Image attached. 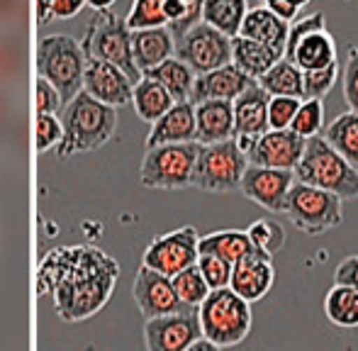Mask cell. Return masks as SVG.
Wrapping results in <instances>:
<instances>
[{
	"label": "cell",
	"instance_id": "6da1fadb",
	"mask_svg": "<svg viewBox=\"0 0 358 351\" xmlns=\"http://www.w3.org/2000/svg\"><path fill=\"white\" fill-rule=\"evenodd\" d=\"M117 275V262L100 249L66 247L44 259L39 268V290L52 293L64 320L78 322L105 308Z\"/></svg>",
	"mask_w": 358,
	"mask_h": 351
},
{
	"label": "cell",
	"instance_id": "7a4b0ae2",
	"mask_svg": "<svg viewBox=\"0 0 358 351\" xmlns=\"http://www.w3.org/2000/svg\"><path fill=\"white\" fill-rule=\"evenodd\" d=\"M64 142L59 144V157L66 159L71 154L93 152L110 142L117 129V108L95 100L90 93L80 90L62 113Z\"/></svg>",
	"mask_w": 358,
	"mask_h": 351
},
{
	"label": "cell",
	"instance_id": "3957f363",
	"mask_svg": "<svg viewBox=\"0 0 358 351\" xmlns=\"http://www.w3.org/2000/svg\"><path fill=\"white\" fill-rule=\"evenodd\" d=\"M295 178L300 183L339 195L341 200L358 198V171L324 137L307 139L305 154L295 169Z\"/></svg>",
	"mask_w": 358,
	"mask_h": 351
},
{
	"label": "cell",
	"instance_id": "277c9868",
	"mask_svg": "<svg viewBox=\"0 0 358 351\" xmlns=\"http://www.w3.org/2000/svg\"><path fill=\"white\" fill-rule=\"evenodd\" d=\"M37 71L62 93L64 105H69L83 90L85 52L78 39L69 34H49L37 47Z\"/></svg>",
	"mask_w": 358,
	"mask_h": 351
},
{
	"label": "cell",
	"instance_id": "5b68a950",
	"mask_svg": "<svg viewBox=\"0 0 358 351\" xmlns=\"http://www.w3.org/2000/svg\"><path fill=\"white\" fill-rule=\"evenodd\" d=\"M203 337L217 344L220 349L236 347L251 332V303L231 288L213 290L203 305L198 308Z\"/></svg>",
	"mask_w": 358,
	"mask_h": 351
},
{
	"label": "cell",
	"instance_id": "8992f818",
	"mask_svg": "<svg viewBox=\"0 0 358 351\" xmlns=\"http://www.w3.org/2000/svg\"><path fill=\"white\" fill-rule=\"evenodd\" d=\"M203 144H164V147L146 149L139 169V180L144 188L156 190H180L193 185L195 166Z\"/></svg>",
	"mask_w": 358,
	"mask_h": 351
},
{
	"label": "cell",
	"instance_id": "52a82bcc",
	"mask_svg": "<svg viewBox=\"0 0 358 351\" xmlns=\"http://www.w3.org/2000/svg\"><path fill=\"white\" fill-rule=\"evenodd\" d=\"M344 200L334 193H327L315 185H307L295 180L287 195V220L295 229L310 237H320V234L329 232V229L339 227L344 222Z\"/></svg>",
	"mask_w": 358,
	"mask_h": 351
},
{
	"label": "cell",
	"instance_id": "ba28073f",
	"mask_svg": "<svg viewBox=\"0 0 358 351\" xmlns=\"http://www.w3.org/2000/svg\"><path fill=\"white\" fill-rule=\"evenodd\" d=\"M83 52L85 57L103 59V62L117 66L134 83L142 81V71L134 64L132 29L127 27V20H120L110 10H103L100 17L88 27V34L83 39Z\"/></svg>",
	"mask_w": 358,
	"mask_h": 351
},
{
	"label": "cell",
	"instance_id": "9c48e42d",
	"mask_svg": "<svg viewBox=\"0 0 358 351\" xmlns=\"http://www.w3.org/2000/svg\"><path fill=\"white\" fill-rule=\"evenodd\" d=\"M246 169H249V157L241 152L236 139L205 144L200 149L193 185L208 193H231L239 190Z\"/></svg>",
	"mask_w": 358,
	"mask_h": 351
},
{
	"label": "cell",
	"instance_id": "30bf717a",
	"mask_svg": "<svg viewBox=\"0 0 358 351\" xmlns=\"http://www.w3.org/2000/svg\"><path fill=\"white\" fill-rule=\"evenodd\" d=\"M176 57L183 59L198 76L231 64V39L208 22H198L176 39Z\"/></svg>",
	"mask_w": 358,
	"mask_h": 351
},
{
	"label": "cell",
	"instance_id": "8fae6325",
	"mask_svg": "<svg viewBox=\"0 0 358 351\" xmlns=\"http://www.w3.org/2000/svg\"><path fill=\"white\" fill-rule=\"evenodd\" d=\"M198 259H200V234L193 224H185V227L151 239V244L146 247L142 257V266H149V268L173 278L180 271L198 264Z\"/></svg>",
	"mask_w": 358,
	"mask_h": 351
},
{
	"label": "cell",
	"instance_id": "7c38bea8",
	"mask_svg": "<svg viewBox=\"0 0 358 351\" xmlns=\"http://www.w3.org/2000/svg\"><path fill=\"white\" fill-rule=\"evenodd\" d=\"M198 339H203L198 308L144 322L146 351H188Z\"/></svg>",
	"mask_w": 358,
	"mask_h": 351
},
{
	"label": "cell",
	"instance_id": "4fadbf2b",
	"mask_svg": "<svg viewBox=\"0 0 358 351\" xmlns=\"http://www.w3.org/2000/svg\"><path fill=\"white\" fill-rule=\"evenodd\" d=\"M295 171H280V169H264L249 164L239 190L251 203L278 215L287 210V195H290V188L295 185Z\"/></svg>",
	"mask_w": 358,
	"mask_h": 351
},
{
	"label": "cell",
	"instance_id": "5bb4252c",
	"mask_svg": "<svg viewBox=\"0 0 358 351\" xmlns=\"http://www.w3.org/2000/svg\"><path fill=\"white\" fill-rule=\"evenodd\" d=\"M134 303H137L139 313L144 315V320L154 317H166V315H176L188 310L180 303L178 293L173 288V280L169 275L159 273V271L142 266L137 271V278H134Z\"/></svg>",
	"mask_w": 358,
	"mask_h": 351
},
{
	"label": "cell",
	"instance_id": "9a60e30c",
	"mask_svg": "<svg viewBox=\"0 0 358 351\" xmlns=\"http://www.w3.org/2000/svg\"><path fill=\"white\" fill-rule=\"evenodd\" d=\"M305 144L307 139H302L292 129H268L256 139L246 157H249L251 166L295 171L302 154H305Z\"/></svg>",
	"mask_w": 358,
	"mask_h": 351
},
{
	"label": "cell",
	"instance_id": "2e32d148",
	"mask_svg": "<svg viewBox=\"0 0 358 351\" xmlns=\"http://www.w3.org/2000/svg\"><path fill=\"white\" fill-rule=\"evenodd\" d=\"M83 90L110 108H120V105L132 103L134 81L113 64L95 57H85Z\"/></svg>",
	"mask_w": 358,
	"mask_h": 351
},
{
	"label": "cell",
	"instance_id": "e0dca14e",
	"mask_svg": "<svg viewBox=\"0 0 358 351\" xmlns=\"http://www.w3.org/2000/svg\"><path fill=\"white\" fill-rule=\"evenodd\" d=\"M273 283H275L273 257H268V254L256 249L244 262L234 264L229 288L234 290L236 295H241L246 303H256V300H264L266 295L271 293Z\"/></svg>",
	"mask_w": 358,
	"mask_h": 351
},
{
	"label": "cell",
	"instance_id": "ac0fdd59",
	"mask_svg": "<svg viewBox=\"0 0 358 351\" xmlns=\"http://www.w3.org/2000/svg\"><path fill=\"white\" fill-rule=\"evenodd\" d=\"M254 83V78L246 76L241 69H236L234 64H227V66L217 69V71L203 73V76L195 78L193 95H190V103H205V100H229L234 103L241 93H246Z\"/></svg>",
	"mask_w": 358,
	"mask_h": 351
},
{
	"label": "cell",
	"instance_id": "d6986e66",
	"mask_svg": "<svg viewBox=\"0 0 358 351\" xmlns=\"http://www.w3.org/2000/svg\"><path fill=\"white\" fill-rule=\"evenodd\" d=\"M198 142V120H195V103H176L159 122L151 124L146 137V149L164 147V144Z\"/></svg>",
	"mask_w": 358,
	"mask_h": 351
},
{
	"label": "cell",
	"instance_id": "ffe728a7",
	"mask_svg": "<svg viewBox=\"0 0 358 351\" xmlns=\"http://www.w3.org/2000/svg\"><path fill=\"white\" fill-rule=\"evenodd\" d=\"M271 95L259 83L234 100V137H261L271 129L268 124Z\"/></svg>",
	"mask_w": 358,
	"mask_h": 351
},
{
	"label": "cell",
	"instance_id": "44dd1931",
	"mask_svg": "<svg viewBox=\"0 0 358 351\" xmlns=\"http://www.w3.org/2000/svg\"><path fill=\"white\" fill-rule=\"evenodd\" d=\"M287 34H290V22L280 20L273 10L268 8H251L249 15L244 17L239 37L254 39L266 47H271L273 52H278L285 59L287 49Z\"/></svg>",
	"mask_w": 358,
	"mask_h": 351
},
{
	"label": "cell",
	"instance_id": "7402d4cb",
	"mask_svg": "<svg viewBox=\"0 0 358 351\" xmlns=\"http://www.w3.org/2000/svg\"><path fill=\"white\" fill-rule=\"evenodd\" d=\"M198 142L217 144L234 139V103L229 100H205L195 105Z\"/></svg>",
	"mask_w": 358,
	"mask_h": 351
},
{
	"label": "cell",
	"instance_id": "603a6c76",
	"mask_svg": "<svg viewBox=\"0 0 358 351\" xmlns=\"http://www.w3.org/2000/svg\"><path fill=\"white\" fill-rule=\"evenodd\" d=\"M132 52L134 64L144 76L146 71L161 66L166 59L176 57V37L169 27L139 29L132 32Z\"/></svg>",
	"mask_w": 358,
	"mask_h": 351
},
{
	"label": "cell",
	"instance_id": "cb8c5ba5",
	"mask_svg": "<svg viewBox=\"0 0 358 351\" xmlns=\"http://www.w3.org/2000/svg\"><path fill=\"white\" fill-rule=\"evenodd\" d=\"M280 59L283 57L278 52H273V49L261 42H254V39L246 37L231 39V64L236 69H241L249 78H254V81L264 78Z\"/></svg>",
	"mask_w": 358,
	"mask_h": 351
},
{
	"label": "cell",
	"instance_id": "d4e9b609",
	"mask_svg": "<svg viewBox=\"0 0 358 351\" xmlns=\"http://www.w3.org/2000/svg\"><path fill=\"white\" fill-rule=\"evenodd\" d=\"M287 62H292L302 73L307 71H320L331 64H336V42L329 32H312L292 49L290 57H285Z\"/></svg>",
	"mask_w": 358,
	"mask_h": 351
},
{
	"label": "cell",
	"instance_id": "484cf974",
	"mask_svg": "<svg viewBox=\"0 0 358 351\" xmlns=\"http://www.w3.org/2000/svg\"><path fill=\"white\" fill-rule=\"evenodd\" d=\"M144 76L154 78L156 83H161V86L169 90L171 98H173L176 103H188L190 95H193V86H195L198 73H195L183 59L171 57V59H166L161 66L146 71Z\"/></svg>",
	"mask_w": 358,
	"mask_h": 351
},
{
	"label": "cell",
	"instance_id": "4316f807",
	"mask_svg": "<svg viewBox=\"0 0 358 351\" xmlns=\"http://www.w3.org/2000/svg\"><path fill=\"white\" fill-rule=\"evenodd\" d=\"M254 252L256 247L251 244L249 232H241V229H222V232H210L200 237V254H213L231 266L244 262Z\"/></svg>",
	"mask_w": 358,
	"mask_h": 351
},
{
	"label": "cell",
	"instance_id": "83f0119b",
	"mask_svg": "<svg viewBox=\"0 0 358 351\" xmlns=\"http://www.w3.org/2000/svg\"><path fill=\"white\" fill-rule=\"evenodd\" d=\"M27 71V44L22 32H0V86L15 90Z\"/></svg>",
	"mask_w": 358,
	"mask_h": 351
},
{
	"label": "cell",
	"instance_id": "f1b7e54d",
	"mask_svg": "<svg viewBox=\"0 0 358 351\" xmlns=\"http://www.w3.org/2000/svg\"><path fill=\"white\" fill-rule=\"evenodd\" d=\"M249 0H205L203 3V22L220 29L229 39L239 37L244 17L249 15Z\"/></svg>",
	"mask_w": 358,
	"mask_h": 351
},
{
	"label": "cell",
	"instance_id": "f546056e",
	"mask_svg": "<svg viewBox=\"0 0 358 351\" xmlns=\"http://www.w3.org/2000/svg\"><path fill=\"white\" fill-rule=\"evenodd\" d=\"M132 105L137 110V115L144 122H159L166 113L176 105V100L171 98V93L161 83H156L154 78L142 76V81L134 83V95Z\"/></svg>",
	"mask_w": 358,
	"mask_h": 351
},
{
	"label": "cell",
	"instance_id": "4dcf8cb0",
	"mask_svg": "<svg viewBox=\"0 0 358 351\" xmlns=\"http://www.w3.org/2000/svg\"><path fill=\"white\" fill-rule=\"evenodd\" d=\"M324 315L334 327L356 329L358 327V290L351 285H331L324 298Z\"/></svg>",
	"mask_w": 358,
	"mask_h": 351
},
{
	"label": "cell",
	"instance_id": "1f68e13d",
	"mask_svg": "<svg viewBox=\"0 0 358 351\" xmlns=\"http://www.w3.org/2000/svg\"><path fill=\"white\" fill-rule=\"evenodd\" d=\"M259 86L275 98V95H287V98L305 100V73L287 59H280L264 78H259Z\"/></svg>",
	"mask_w": 358,
	"mask_h": 351
},
{
	"label": "cell",
	"instance_id": "d6a6232c",
	"mask_svg": "<svg viewBox=\"0 0 358 351\" xmlns=\"http://www.w3.org/2000/svg\"><path fill=\"white\" fill-rule=\"evenodd\" d=\"M324 139L358 171V113L349 110L339 115L324 129Z\"/></svg>",
	"mask_w": 358,
	"mask_h": 351
},
{
	"label": "cell",
	"instance_id": "836d02e7",
	"mask_svg": "<svg viewBox=\"0 0 358 351\" xmlns=\"http://www.w3.org/2000/svg\"><path fill=\"white\" fill-rule=\"evenodd\" d=\"M173 288L176 293H178L180 303L185 305V308H200V305L208 300V295L213 293L208 285V280H205V275L200 273L198 264L190 266V268L180 271L178 275H173Z\"/></svg>",
	"mask_w": 358,
	"mask_h": 351
},
{
	"label": "cell",
	"instance_id": "e575fe53",
	"mask_svg": "<svg viewBox=\"0 0 358 351\" xmlns=\"http://www.w3.org/2000/svg\"><path fill=\"white\" fill-rule=\"evenodd\" d=\"M249 239L251 244H254L259 252L268 254V257H273V254H278L280 249L285 247V229L280 227L275 220H256V222L249 224Z\"/></svg>",
	"mask_w": 358,
	"mask_h": 351
},
{
	"label": "cell",
	"instance_id": "d590c367",
	"mask_svg": "<svg viewBox=\"0 0 358 351\" xmlns=\"http://www.w3.org/2000/svg\"><path fill=\"white\" fill-rule=\"evenodd\" d=\"M322 127H324V100L320 98L302 100L290 129L295 134H300L302 139H312V137H320Z\"/></svg>",
	"mask_w": 358,
	"mask_h": 351
},
{
	"label": "cell",
	"instance_id": "8d00e7d4",
	"mask_svg": "<svg viewBox=\"0 0 358 351\" xmlns=\"http://www.w3.org/2000/svg\"><path fill=\"white\" fill-rule=\"evenodd\" d=\"M127 27L132 32L154 27H169V20L164 13V0H134L132 10L127 15Z\"/></svg>",
	"mask_w": 358,
	"mask_h": 351
},
{
	"label": "cell",
	"instance_id": "74e56055",
	"mask_svg": "<svg viewBox=\"0 0 358 351\" xmlns=\"http://www.w3.org/2000/svg\"><path fill=\"white\" fill-rule=\"evenodd\" d=\"M198 268H200V273L205 275V280H208L210 290L229 288L231 271H234V266L229 262H224V259H220V257H213V254H200Z\"/></svg>",
	"mask_w": 358,
	"mask_h": 351
},
{
	"label": "cell",
	"instance_id": "f35d334b",
	"mask_svg": "<svg viewBox=\"0 0 358 351\" xmlns=\"http://www.w3.org/2000/svg\"><path fill=\"white\" fill-rule=\"evenodd\" d=\"M62 142H64L62 117H57V115H37V137H34L37 152L44 154L52 147H59Z\"/></svg>",
	"mask_w": 358,
	"mask_h": 351
},
{
	"label": "cell",
	"instance_id": "ab89813d",
	"mask_svg": "<svg viewBox=\"0 0 358 351\" xmlns=\"http://www.w3.org/2000/svg\"><path fill=\"white\" fill-rule=\"evenodd\" d=\"M300 98H287V95H275L268 103V124L271 129H290L297 110H300Z\"/></svg>",
	"mask_w": 358,
	"mask_h": 351
},
{
	"label": "cell",
	"instance_id": "60d3db41",
	"mask_svg": "<svg viewBox=\"0 0 358 351\" xmlns=\"http://www.w3.org/2000/svg\"><path fill=\"white\" fill-rule=\"evenodd\" d=\"M327 29V15L324 13H310L305 17H297L295 22H290V34H287V49L285 57H290L292 49L312 32H324Z\"/></svg>",
	"mask_w": 358,
	"mask_h": 351
},
{
	"label": "cell",
	"instance_id": "b9f144b4",
	"mask_svg": "<svg viewBox=\"0 0 358 351\" xmlns=\"http://www.w3.org/2000/svg\"><path fill=\"white\" fill-rule=\"evenodd\" d=\"M336 78H339V62L327 69H320V71H307L305 73V100H310V98L322 100L336 86Z\"/></svg>",
	"mask_w": 358,
	"mask_h": 351
},
{
	"label": "cell",
	"instance_id": "7bdbcfd3",
	"mask_svg": "<svg viewBox=\"0 0 358 351\" xmlns=\"http://www.w3.org/2000/svg\"><path fill=\"white\" fill-rule=\"evenodd\" d=\"M29 17V0H0V32H22Z\"/></svg>",
	"mask_w": 358,
	"mask_h": 351
},
{
	"label": "cell",
	"instance_id": "ee69618b",
	"mask_svg": "<svg viewBox=\"0 0 358 351\" xmlns=\"http://www.w3.org/2000/svg\"><path fill=\"white\" fill-rule=\"evenodd\" d=\"M15 122H17V100H15V90L0 86V144L13 139Z\"/></svg>",
	"mask_w": 358,
	"mask_h": 351
},
{
	"label": "cell",
	"instance_id": "f6af8a7d",
	"mask_svg": "<svg viewBox=\"0 0 358 351\" xmlns=\"http://www.w3.org/2000/svg\"><path fill=\"white\" fill-rule=\"evenodd\" d=\"M62 93L47 78L39 76L37 83H34V108H37V115H57L62 110Z\"/></svg>",
	"mask_w": 358,
	"mask_h": 351
},
{
	"label": "cell",
	"instance_id": "bcb514c9",
	"mask_svg": "<svg viewBox=\"0 0 358 351\" xmlns=\"http://www.w3.org/2000/svg\"><path fill=\"white\" fill-rule=\"evenodd\" d=\"M341 83H344V98L349 108L358 113V47H349L346 54V66L341 73Z\"/></svg>",
	"mask_w": 358,
	"mask_h": 351
},
{
	"label": "cell",
	"instance_id": "7dc6e473",
	"mask_svg": "<svg viewBox=\"0 0 358 351\" xmlns=\"http://www.w3.org/2000/svg\"><path fill=\"white\" fill-rule=\"evenodd\" d=\"M334 283L336 285H351V288L358 290V257H349L336 266Z\"/></svg>",
	"mask_w": 358,
	"mask_h": 351
},
{
	"label": "cell",
	"instance_id": "c3c4849f",
	"mask_svg": "<svg viewBox=\"0 0 358 351\" xmlns=\"http://www.w3.org/2000/svg\"><path fill=\"white\" fill-rule=\"evenodd\" d=\"M85 0H54L52 5V17L57 20H66V17H73L83 10Z\"/></svg>",
	"mask_w": 358,
	"mask_h": 351
},
{
	"label": "cell",
	"instance_id": "681fc988",
	"mask_svg": "<svg viewBox=\"0 0 358 351\" xmlns=\"http://www.w3.org/2000/svg\"><path fill=\"white\" fill-rule=\"evenodd\" d=\"M52 5L54 0H37V22L39 24H47L52 17Z\"/></svg>",
	"mask_w": 358,
	"mask_h": 351
},
{
	"label": "cell",
	"instance_id": "f907efd6",
	"mask_svg": "<svg viewBox=\"0 0 358 351\" xmlns=\"http://www.w3.org/2000/svg\"><path fill=\"white\" fill-rule=\"evenodd\" d=\"M188 351H222V349L217 347V344L210 342V339H205V337H203V339H198V342H195Z\"/></svg>",
	"mask_w": 358,
	"mask_h": 351
},
{
	"label": "cell",
	"instance_id": "816d5d0a",
	"mask_svg": "<svg viewBox=\"0 0 358 351\" xmlns=\"http://www.w3.org/2000/svg\"><path fill=\"white\" fill-rule=\"evenodd\" d=\"M85 3H88L90 8H95V10H100V13H103V10H108L115 0H85Z\"/></svg>",
	"mask_w": 358,
	"mask_h": 351
},
{
	"label": "cell",
	"instance_id": "f5cc1de1",
	"mask_svg": "<svg viewBox=\"0 0 358 351\" xmlns=\"http://www.w3.org/2000/svg\"><path fill=\"white\" fill-rule=\"evenodd\" d=\"M287 3H290L292 8H295L297 13H300V10H302V8H307V5H310L312 0H287Z\"/></svg>",
	"mask_w": 358,
	"mask_h": 351
},
{
	"label": "cell",
	"instance_id": "db71d44e",
	"mask_svg": "<svg viewBox=\"0 0 358 351\" xmlns=\"http://www.w3.org/2000/svg\"><path fill=\"white\" fill-rule=\"evenodd\" d=\"M275 3H283V0H266V8H271V5H275Z\"/></svg>",
	"mask_w": 358,
	"mask_h": 351
}]
</instances>
